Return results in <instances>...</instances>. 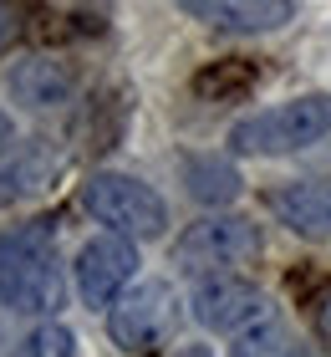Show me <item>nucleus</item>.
I'll list each match as a JSON object with an SVG mask.
<instances>
[{
  "label": "nucleus",
  "instance_id": "obj_1",
  "mask_svg": "<svg viewBox=\"0 0 331 357\" xmlns=\"http://www.w3.org/2000/svg\"><path fill=\"white\" fill-rule=\"evenodd\" d=\"M66 296L56 235L46 220H31L21 230L0 235V306L21 317H52Z\"/></svg>",
  "mask_w": 331,
  "mask_h": 357
},
{
  "label": "nucleus",
  "instance_id": "obj_2",
  "mask_svg": "<svg viewBox=\"0 0 331 357\" xmlns=\"http://www.w3.org/2000/svg\"><path fill=\"white\" fill-rule=\"evenodd\" d=\"M326 133H331V92H311V97H291V102L240 118L229 128V149L245 158H275V153L311 149Z\"/></svg>",
  "mask_w": 331,
  "mask_h": 357
},
{
  "label": "nucleus",
  "instance_id": "obj_3",
  "mask_svg": "<svg viewBox=\"0 0 331 357\" xmlns=\"http://www.w3.org/2000/svg\"><path fill=\"white\" fill-rule=\"evenodd\" d=\"M82 204L97 225H107V235L123 240H153L169 225V204L158 199V189L132 174H92L82 184Z\"/></svg>",
  "mask_w": 331,
  "mask_h": 357
},
{
  "label": "nucleus",
  "instance_id": "obj_4",
  "mask_svg": "<svg viewBox=\"0 0 331 357\" xmlns=\"http://www.w3.org/2000/svg\"><path fill=\"white\" fill-rule=\"evenodd\" d=\"M260 225L245 220V215H209V220H194L184 235L174 240V266H184L189 275H209L224 266H240L260 255Z\"/></svg>",
  "mask_w": 331,
  "mask_h": 357
},
{
  "label": "nucleus",
  "instance_id": "obj_5",
  "mask_svg": "<svg viewBox=\"0 0 331 357\" xmlns=\"http://www.w3.org/2000/svg\"><path fill=\"white\" fill-rule=\"evenodd\" d=\"M174 312H178V296L169 281H138L107 306V332L123 352H148L174 327Z\"/></svg>",
  "mask_w": 331,
  "mask_h": 357
},
{
  "label": "nucleus",
  "instance_id": "obj_6",
  "mask_svg": "<svg viewBox=\"0 0 331 357\" xmlns=\"http://www.w3.org/2000/svg\"><path fill=\"white\" fill-rule=\"evenodd\" d=\"M189 312H194L199 327L240 337V332H250L255 321L270 317V301H265V291L255 281H240V275H209V281L194 286Z\"/></svg>",
  "mask_w": 331,
  "mask_h": 357
},
{
  "label": "nucleus",
  "instance_id": "obj_7",
  "mask_svg": "<svg viewBox=\"0 0 331 357\" xmlns=\"http://www.w3.org/2000/svg\"><path fill=\"white\" fill-rule=\"evenodd\" d=\"M138 271V245L123 235H92L77 255V291L87 306H112Z\"/></svg>",
  "mask_w": 331,
  "mask_h": 357
},
{
  "label": "nucleus",
  "instance_id": "obj_8",
  "mask_svg": "<svg viewBox=\"0 0 331 357\" xmlns=\"http://www.w3.org/2000/svg\"><path fill=\"white\" fill-rule=\"evenodd\" d=\"M61 174V149L52 138H21L0 153V209L31 199V194H46L52 178Z\"/></svg>",
  "mask_w": 331,
  "mask_h": 357
},
{
  "label": "nucleus",
  "instance_id": "obj_9",
  "mask_svg": "<svg viewBox=\"0 0 331 357\" xmlns=\"http://www.w3.org/2000/svg\"><path fill=\"white\" fill-rule=\"evenodd\" d=\"M270 215L295 235H331V178H295L270 194Z\"/></svg>",
  "mask_w": 331,
  "mask_h": 357
},
{
  "label": "nucleus",
  "instance_id": "obj_10",
  "mask_svg": "<svg viewBox=\"0 0 331 357\" xmlns=\"http://www.w3.org/2000/svg\"><path fill=\"white\" fill-rule=\"evenodd\" d=\"M178 10L204 26H220V31H275V26L295 21L291 0H184Z\"/></svg>",
  "mask_w": 331,
  "mask_h": 357
},
{
  "label": "nucleus",
  "instance_id": "obj_11",
  "mask_svg": "<svg viewBox=\"0 0 331 357\" xmlns=\"http://www.w3.org/2000/svg\"><path fill=\"white\" fill-rule=\"evenodd\" d=\"M10 97L31 112H52L72 97V72L52 56H31V61H15L10 67Z\"/></svg>",
  "mask_w": 331,
  "mask_h": 357
},
{
  "label": "nucleus",
  "instance_id": "obj_12",
  "mask_svg": "<svg viewBox=\"0 0 331 357\" xmlns=\"http://www.w3.org/2000/svg\"><path fill=\"white\" fill-rule=\"evenodd\" d=\"M184 184L199 204H229L245 189V178L224 153H194V158H184Z\"/></svg>",
  "mask_w": 331,
  "mask_h": 357
},
{
  "label": "nucleus",
  "instance_id": "obj_13",
  "mask_svg": "<svg viewBox=\"0 0 331 357\" xmlns=\"http://www.w3.org/2000/svg\"><path fill=\"white\" fill-rule=\"evenodd\" d=\"M255 82H260V72L250 67V56H224V61H214V67H204L194 77V92L214 97V102H235V97H245Z\"/></svg>",
  "mask_w": 331,
  "mask_h": 357
},
{
  "label": "nucleus",
  "instance_id": "obj_14",
  "mask_svg": "<svg viewBox=\"0 0 331 357\" xmlns=\"http://www.w3.org/2000/svg\"><path fill=\"white\" fill-rule=\"evenodd\" d=\"M229 357H295V337L286 332L280 317H265V321H255L250 332L235 337Z\"/></svg>",
  "mask_w": 331,
  "mask_h": 357
},
{
  "label": "nucleus",
  "instance_id": "obj_15",
  "mask_svg": "<svg viewBox=\"0 0 331 357\" xmlns=\"http://www.w3.org/2000/svg\"><path fill=\"white\" fill-rule=\"evenodd\" d=\"M15 357H77V337L66 332L61 321H41V327L21 342Z\"/></svg>",
  "mask_w": 331,
  "mask_h": 357
},
{
  "label": "nucleus",
  "instance_id": "obj_16",
  "mask_svg": "<svg viewBox=\"0 0 331 357\" xmlns=\"http://www.w3.org/2000/svg\"><path fill=\"white\" fill-rule=\"evenodd\" d=\"M15 36H21V10H15V6H0V52H6Z\"/></svg>",
  "mask_w": 331,
  "mask_h": 357
},
{
  "label": "nucleus",
  "instance_id": "obj_17",
  "mask_svg": "<svg viewBox=\"0 0 331 357\" xmlns=\"http://www.w3.org/2000/svg\"><path fill=\"white\" fill-rule=\"evenodd\" d=\"M316 332H321L326 342H331V291H326V296L316 301Z\"/></svg>",
  "mask_w": 331,
  "mask_h": 357
},
{
  "label": "nucleus",
  "instance_id": "obj_18",
  "mask_svg": "<svg viewBox=\"0 0 331 357\" xmlns=\"http://www.w3.org/2000/svg\"><path fill=\"white\" fill-rule=\"evenodd\" d=\"M0 143H10V118L0 112Z\"/></svg>",
  "mask_w": 331,
  "mask_h": 357
}]
</instances>
